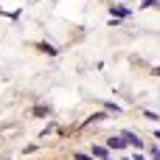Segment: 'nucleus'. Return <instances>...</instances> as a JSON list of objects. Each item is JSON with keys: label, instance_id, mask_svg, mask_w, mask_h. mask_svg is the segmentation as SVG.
I'll use <instances>...</instances> for the list:
<instances>
[{"label": "nucleus", "instance_id": "f257e3e1", "mask_svg": "<svg viewBox=\"0 0 160 160\" xmlns=\"http://www.w3.org/2000/svg\"><path fill=\"white\" fill-rule=\"evenodd\" d=\"M121 138H124V141H127V146H135V149H138V152H141V149H143V141H141V138H138V135H135V132H129V129H124V132H121Z\"/></svg>", "mask_w": 160, "mask_h": 160}, {"label": "nucleus", "instance_id": "f03ea898", "mask_svg": "<svg viewBox=\"0 0 160 160\" xmlns=\"http://www.w3.org/2000/svg\"><path fill=\"white\" fill-rule=\"evenodd\" d=\"M107 149H127V141H124L121 135H112V138L107 141Z\"/></svg>", "mask_w": 160, "mask_h": 160}, {"label": "nucleus", "instance_id": "7ed1b4c3", "mask_svg": "<svg viewBox=\"0 0 160 160\" xmlns=\"http://www.w3.org/2000/svg\"><path fill=\"white\" fill-rule=\"evenodd\" d=\"M93 158H98V160H107V155H110V149L107 146H93V152H90Z\"/></svg>", "mask_w": 160, "mask_h": 160}, {"label": "nucleus", "instance_id": "20e7f679", "mask_svg": "<svg viewBox=\"0 0 160 160\" xmlns=\"http://www.w3.org/2000/svg\"><path fill=\"white\" fill-rule=\"evenodd\" d=\"M112 14H115V17H129V8H124V6H118V8H112Z\"/></svg>", "mask_w": 160, "mask_h": 160}, {"label": "nucleus", "instance_id": "39448f33", "mask_svg": "<svg viewBox=\"0 0 160 160\" xmlns=\"http://www.w3.org/2000/svg\"><path fill=\"white\" fill-rule=\"evenodd\" d=\"M73 160H93V155H84V152H76Z\"/></svg>", "mask_w": 160, "mask_h": 160}, {"label": "nucleus", "instance_id": "423d86ee", "mask_svg": "<svg viewBox=\"0 0 160 160\" xmlns=\"http://www.w3.org/2000/svg\"><path fill=\"white\" fill-rule=\"evenodd\" d=\"M39 51H45V53H56V48H51V45H45V42H39Z\"/></svg>", "mask_w": 160, "mask_h": 160}, {"label": "nucleus", "instance_id": "0eeeda50", "mask_svg": "<svg viewBox=\"0 0 160 160\" xmlns=\"http://www.w3.org/2000/svg\"><path fill=\"white\" fill-rule=\"evenodd\" d=\"M34 115H37V118H45V115H48V110H45V107H37V110H34Z\"/></svg>", "mask_w": 160, "mask_h": 160}, {"label": "nucleus", "instance_id": "6e6552de", "mask_svg": "<svg viewBox=\"0 0 160 160\" xmlns=\"http://www.w3.org/2000/svg\"><path fill=\"white\" fill-rule=\"evenodd\" d=\"M143 115H146V118H149V121H158V118H160L158 112H152V110H146V112H143Z\"/></svg>", "mask_w": 160, "mask_h": 160}, {"label": "nucleus", "instance_id": "1a4fd4ad", "mask_svg": "<svg viewBox=\"0 0 160 160\" xmlns=\"http://www.w3.org/2000/svg\"><path fill=\"white\" fill-rule=\"evenodd\" d=\"M152 160H160V152H158V149H152Z\"/></svg>", "mask_w": 160, "mask_h": 160}, {"label": "nucleus", "instance_id": "9d476101", "mask_svg": "<svg viewBox=\"0 0 160 160\" xmlns=\"http://www.w3.org/2000/svg\"><path fill=\"white\" fill-rule=\"evenodd\" d=\"M143 6H155V0H143Z\"/></svg>", "mask_w": 160, "mask_h": 160}, {"label": "nucleus", "instance_id": "9b49d317", "mask_svg": "<svg viewBox=\"0 0 160 160\" xmlns=\"http://www.w3.org/2000/svg\"><path fill=\"white\" fill-rule=\"evenodd\" d=\"M132 160H146V158H143V155H135V158H132Z\"/></svg>", "mask_w": 160, "mask_h": 160}, {"label": "nucleus", "instance_id": "f8f14e48", "mask_svg": "<svg viewBox=\"0 0 160 160\" xmlns=\"http://www.w3.org/2000/svg\"><path fill=\"white\" fill-rule=\"evenodd\" d=\"M155 76H160V68H155Z\"/></svg>", "mask_w": 160, "mask_h": 160}]
</instances>
